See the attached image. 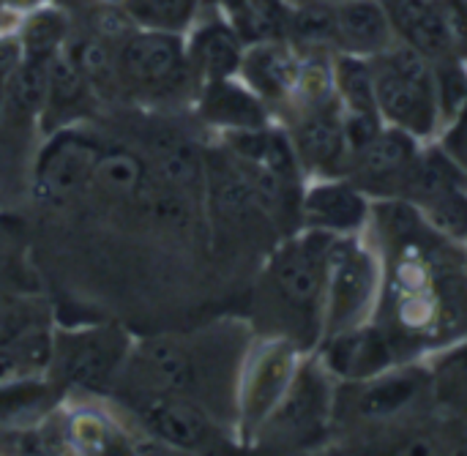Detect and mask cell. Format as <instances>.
I'll list each match as a JSON object with an SVG mask.
<instances>
[{"mask_svg": "<svg viewBox=\"0 0 467 456\" xmlns=\"http://www.w3.org/2000/svg\"><path fill=\"white\" fill-rule=\"evenodd\" d=\"M49 57L44 55H22L19 66L5 79V101L16 115L38 118L47 98V74H49Z\"/></svg>", "mask_w": 467, "mask_h": 456, "instance_id": "cell-26", "label": "cell"}, {"mask_svg": "<svg viewBox=\"0 0 467 456\" xmlns=\"http://www.w3.org/2000/svg\"><path fill=\"white\" fill-rule=\"evenodd\" d=\"M205 367L194 347L178 337L142 339L126 361L120 378L131 380L134 394H183L192 397L202 386ZM194 399V397H192Z\"/></svg>", "mask_w": 467, "mask_h": 456, "instance_id": "cell-9", "label": "cell"}, {"mask_svg": "<svg viewBox=\"0 0 467 456\" xmlns=\"http://www.w3.org/2000/svg\"><path fill=\"white\" fill-rule=\"evenodd\" d=\"M145 181H148V167L134 150L104 148L96 161L90 189L101 192L107 200H140Z\"/></svg>", "mask_w": 467, "mask_h": 456, "instance_id": "cell-23", "label": "cell"}, {"mask_svg": "<svg viewBox=\"0 0 467 456\" xmlns=\"http://www.w3.org/2000/svg\"><path fill=\"white\" fill-rule=\"evenodd\" d=\"M432 3H443V0H432Z\"/></svg>", "mask_w": 467, "mask_h": 456, "instance_id": "cell-36", "label": "cell"}, {"mask_svg": "<svg viewBox=\"0 0 467 456\" xmlns=\"http://www.w3.org/2000/svg\"><path fill=\"white\" fill-rule=\"evenodd\" d=\"M200 115L211 126H219L224 131H246V129L268 126L263 98L249 85H241L233 77L202 85Z\"/></svg>", "mask_w": 467, "mask_h": 456, "instance_id": "cell-18", "label": "cell"}, {"mask_svg": "<svg viewBox=\"0 0 467 456\" xmlns=\"http://www.w3.org/2000/svg\"><path fill=\"white\" fill-rule=\"evenodd\" d=\"M25 285V263L16 246V238L0 241V298L16 295Z\"/></svg>", "mask_w": 467, "mask_h": 456, "instance_id": "cell-30", "label": "cell"}, {"mask_svg": "<svg viewBox=\"0 0 467 456\" xmlns=\"http://www.w3.org/2000/svg\"><path fill=\"white\" fill-rule=\"evenodd\" d=\"M104 145L77 129H55L33 167V197L41 205H66L90 189Z\"/></svg>", "mask_w": 467, "mask_h": 456, "instance_id": "cell-6", "label": "cell"}, {"mask_svg": "<svg viewBox=\"0 0 467 456\" xmlns=\"http://www.w3.org/2000/svg\"><path fill=\"white\" fill-rule=\"evenodd\" d=\"M301 219L309 230H323L339 238H356L372 222L369 194L348 175L317 178L301 194Z\"/></svg>", "mask_w": 467, "mask_h": 456, "instance_id": "cell-13", "label": "cell"}, {"mask_svg": "<svg viewBox=\"0 0 467 456\" xmlns=\"http://www.w3.org/2000/svg\"><path fill=\"white\" fill-rule=\"evenodd\" d=\"M287 33L293 44L309 52L337 49V8L334 3L301 0L287 19Z\"/></svg>", "mask_w": 467, "mask_h": 456, "instance_id": "cell-27", "label": "cell"}, {"mask_svg": "<svg viewBox=\"0 0 467 456\" xmlns=\"http://www.w3.org/2000/svg\"><path fill=\"white\" fill-rule=\"evenodd\" d=\"M52 334L47 326H33L0 345V389L38 380L49 372Z\"/></svg>", "mask_w": 467, "mask_h": 456, "instance_id": "cell-22", "label": "cell"}, {"mask_svg": "<svg viewBox=\"0 0 467 456\" xmlns=\"http://www.w3.org/2000/svg\"><path fill=\"white\" fill-rule=\"evenodd\" d=\"M131 408L148 435L172 451H213L224 443L213 416L192 397L134 394Z\"/></svg>", "mask_w": 467, "mask_h": 456, "instance_id": "cell-8", "label": "cell"}, {"mask_svg": "<svg viewBox=\"0 0 467 456\" xmlns=\"http://www.w3.org/2000/svg\"><path fill=\"white\" fill-rule=\"evenodd\" d=\"M3 238H16V224L5 216H0V241Z\"/></svg>", "mask_w": 467, "mask_h": 456, "instance_id": "cell-32", "label": "cell"}, {"mask_svg": "<svg viewBox=\"0 0 467 456\" xmlns=\"http://www.w3.org/2000/svg\"><path fill=\"white\" fill-rule=\"evenodd\" d=\"M383 298V268L378 257L350 238H339L331 254L326 301H323V339L339 331L369 323Z\"/></svg>", "mask_w": 467, "mask_h": 456, "instance_id": "cell-4", "label": "cell"}, {"mask_svg": "<svg viewBox=\"0 0 467 456\" xmlns=\"http://www.w3.org/2000/svg\"><path fill=\"white\" fill-rule=\"evenodd\" d=\"M115 3H131V0H115Z\"/></svg>", "mask_w": 467, "mask_h": 456, "instance_id": "cell-35", "label": "cell"}, {"mask_svg": "<svg viewBox=\"0 0 467 456\" xmlns=\"http://www.w3.org/2000/svg\"><path fill=\"white\" fill-rule=\"evenodd\" d=\"M88 79L77 63V57L71 55V49L63 44L52 60H49V74H47V98H44V109H41V126L47 131L63 129L66 118L74 115L82 101L88 98Z\"/></svg>", "mask_w": 467, "mask_h": 456, "instance_id": "cell-21", "label": "cell"}, {"mask_svg": "<svg viewBox=\"0 0 467 456\" xmlns=\"http://www.w3.org/2000/svg\"><path fill=\"white\" fill-rule=\"evenodd\" d=\"M115 74L126 88L145 96L178 93L194 77L183 38L164 27H142L123 36L115 55Z\"/></svg>", "mask_w": 467, "mask_h": 456, "instance_id": "cell-5", "label": "cell"}, {"mask_svg": "<svg viewBox=\"0 0 467 456\" xmlns=\"http://www.w3.org/2000/svg\"><path fill=\"white\" fill-rule=\"evenodd\" d=\"M0 5H8V8H19V11H33V8L44 5V0H0Z\"/></svg>", "mask_w": 467, "mask_h": 456, "instance_id": "cell-31", "label": "cell"}, {"mask_svg": "<svg viewBox=\"0 0 467 456\" xmlns=\"http://www.w3.org/2000/svg\"><path fill=\"white\" fill-rule=\"evenodd\" d=\"M372 68L386 126H397L419 142L430 140L441 120L435 63L405 38H397L394 47L372 57Z\"/></svg>", "mask_w": 467, "mask_h": 456, "instance_id": "cell-1", "label": "cell"}, {"mask_svg": "<svg viewBox=\"0 0 467 456\" xmlns=\"http://www.w3.org/2000/svg\"><path fill=\"white\" fill-rule=\"evenodd\" d=\"M150 170L159 186L189 194L205 183V159L183 134H161L150 142Z\"/></svg>", "mask_w": 467, "mask_h": 456, "instance_id": "cell-20", "label": "cell"}, {"mask_svg": "<svg viewBox=\"0 0 467 456\" xmlns=\"http://www.w3.org/2000/svg\"><path fill=\"white\" fill-rule=\"evenodd\" d=\"M320 364L339 383H364L402 361L400 345L391 337V331L369 320L356 328L326 337Z\"/></svg>", "mask_w": 467, "mask_h": 456, "instance_id": "cell-12", "label": "cell"}, {"mask_svg": "<svg viewBox=\"0 0 467 456\" xmlns=\"http://www.w3.org/2000/svg\"><path fill=\"white\" fill-rule=\"evenodd\" d=\"M301 57L279 41H263L252 49H244L241 74L246 85L263 101H282L296 93Z\"/></svg>", "mask_w": 467, "mask_h": 456, "instance_id": "cell-17", "label": "cell"}, {"mask_svg": "<svg viewBox=\"0 0 467 456\" xmlns=\"http://www.w3.org/2000/svg\"><path fill=\"white\" fill-rule=\"evenodd\" d=\"M66 14L52 8V5H38L30 11V16L25 19L22 30H19V44H22V55H55L63 44H66Z\"/></svg>", "mask_w": 467, "mask_h": 456, "instance_id": "cell-28", "label": "cell"}, {"mask_svg": "<svg viewBox=\"0 0 467 456\" xmlns=\"http://www.w3.org/2000/svg\"><path fill=\"white\" fill-rule=\"evenodd\" d=\"M419 153L421 148L413 134L397 126H383L380 134L358 156H353L348 178L358 183L367 194L397 197Z\"/></svg>", "mask_w": 467, "mask_h": 456, "instance_id": "cell-15", "label": "cell"}, {"mask_svg": "<svg viewBox=\"0 0 467 456\" xmlns=\"http://www.w3.org/2000/svg\"><path fill=\"white\" fill-rule=\"evenodd\" d=\"M334 88H337V101L342 109L380 112L378 93H375L372 57L339 52L334 57Z\"/></svg>", "mask_w": 467, "mask_h": 456, "instance_id": "cell-25", "label": "cell"}, {"mask_svg": "<svg viewBox=\"0 0 467 456\" xmlns=\"http://www.w3.org/2000/svg\"><path fill=\"white\" fill-rule=\"evenodd\" d=\"M192 74L197 79L213 82V79H227L241 71L244 60V44L241 33L227 25V22H205L194 30L192 44L186 47Z\"/></svg>", "mask_w": 467, "mask_h": 456, "instance_id": "cell-19", "label": "cell"}, {"mask_svg": "<svg viewBox=\"0 0 467 456\" xmlns=\"http://www.w3.org/2000/svg\"><path fill=\"white\" fill-rule=\"evenodd\" d=\"M3 104H5V82L0 79V112H3Z\"/></svg>", "mask_w": 467, "mask_h": 456, "instance_id": "cell-33", "label": "cell"}, {"mask_svg": "<svg viewBox=\"0 0 467 456\" xmlns=\"http://www.w3.org/2000/svg\"><path fill=\"white\" fill-rule=\"evenodd\" d=\"M432 397L454 416H467V339L449 345L427 361Z\"/></svg>", "mask_w": 467, "mask_h": 456, "instance_id": "cell-24", "label": "cell"}, {"mask_svg": "<svg viewBox=\"0 0 467 456\" xmlns=\"http://www.w3.org/2000/svg\"><path fill=\"white\" fill-rule=\"evenodd\" d=\"M192 5L194 0H131L129 11H131V19H140L148 27L175 30L178 25L189 19Z\"/></svg>", "mask_w": 467, "mask_h": 456, "instance_id": "cell-29", "label": "cell"}, {"mask_svg": "<svg viewBox=\"0 0 467 456\" xmlns=\"http://www.w3.org/2000/svg\"><path fill=\"white\" fill-rule=\"evenodd\" d=\"M131 345L118 326L60 331L52 334L49 375L60 386H71L90 394H107L118 386Z\"/></svg>", "mask_w": 467, "mask_h": 456, "instance_id": "cell-3", "label": "cell"}, {"mask_svg": "<svg viewBox=\"0 0 467 456\" xmlns=\"http://www.w3.org/2000/svg\"><path fill=\"white\" fill-rule=\"evenodd\" d=\"M328 378L331 375L323 364H298L287 394L257 430V435L279 443H309L320 438L337 402Z\"/></svg>", "mask_w": 467, "mask_h": 456, "instance_id": "cell-7", "label": "cell"}, {"mask_svg": "<svg viewBox=\"0 0 467 456\" xmlns=\"http://www.w3.org/2000/svg\"><path fill=\"white\" fill-rule=\"evenodd\" d=\"M345 391L348 399L339 397V410H345L356 421L383 424L402 419L419 402L432 397V383L427 364H397L364 383H345Z\"/></svg>", "mask_w": 467, "mask_h": 456, "instance_id": "cell-10", "label": "cell"}, {"mask_svg": "<svg viewBox=\"0 0 467 456\" xmlns=\"http://www.w3.org/2000/svg\"><path fill=\"white\" fill-rule=\"evenodd\" d=\"M298 372V347L290 339L265 342L241 375L238 416L246 438H254L274 408L287 394Z\"/></svg>", "mask_w": 467, "mask_h": 456, "instance_id": "cell-11", "label": "cell"}, {"mask_svg": "<svg viewBox=\"0 0 467 456\" xmlns=\"http://www.w3.org/2000/svg\"><path fill=\"white\" fill-rule=\"evenodd\" d=\"M337 8V52L375 57L397 44V27L380 0H342Z\"/></svg>", "mask_w": 467, "mask_h": 456, "instance_id": "cell-16", "label": "cell"}, {"mask_svg": "<svg viewBox=\"0 0 467 456\" xmlns=\"http://www.w3.org/2000/svg\"><path fill=\"white\" fill-rule=\"evenodd\" d=\"M317 3H334V5H337V3H342V0H317Z\"/></svg>", "mask_w": 467, "mask_h": 456, "instance_id": "cell-34", "label": "cell"}, {"mask_svg": "<svg viewBox=\"0 0 467 456\" xmlns=\"http://www.w3.org/2000/svg\"><path fill=\"white\" fill-rule=\"evenodd\" d=\"M337 241L339 235L306 230L274 254L265 276L279 306L317 337L323 334V301Z\"/></svg>", "mask_w": 467, "mask_h": 456, "instance_id": "cell-2", "label": "cell"}, {"mask_svg": "<svg viewBox=\"0 0 467 456\" xmlns=\"http://www.w3.org/2000/svg\"><path fill=\"white\" fill-rule=\"evenodd\" d=\"M290 140H293L301 172H312L317 178L348 175L350 153L345 145L339 101L304 109L293 126Z\"/></svg>", "mask_w": 467, "mask_h": 456, "instance_id": "cell-14", "label": "cell"}]
</instances>
